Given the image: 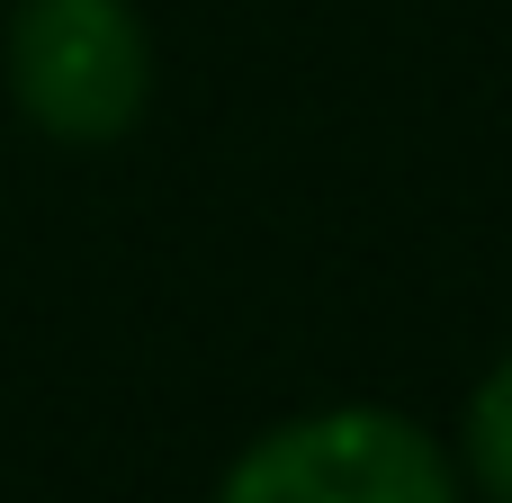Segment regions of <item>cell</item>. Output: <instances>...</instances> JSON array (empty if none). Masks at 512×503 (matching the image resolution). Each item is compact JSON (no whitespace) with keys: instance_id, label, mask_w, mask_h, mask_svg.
Returning <instances> with one entry per match:
<instances>
[{"instance_id":"cell-3","label":"cell","mask_w":512,"mask_h":503,"mask_svg":"<svg viewBox=\"0 0 512 503\" xmlns=\"http://www.w3.org/2000/svg\"><path fill=\"white\" fill-rule=\"evenodd\" d=\"M468 477L486 486V503H512V351L468 396Z\"/></svg>"},{"instance_id":"cell-2","label":"cell","mask_w":512,"mask_h":503,"mask_svg":"<svg viewBox=\"0 0 512 503\" xmlns=\"http://www.w3.org/2000/svg\"><path fill=\"white\" fill-rule=\"evenodd\" d=\"M216 503H459V477L441 441L387 405H333L261 432Z\"/></svg>"},{"instance_id":"cell-1","label":"cell","mask_w":512,"mask_h":503,"mask_svg":"<svg viewBox=\"0 0 512 503\" xmlns=\"http://www.w3.org/2000/svg\"><path fill=\"white\" fill-rule=\"evenodd\" d=\"M9 99L54 144H117L153 99V36L126 0H18Z\"/></svg>"}]
</instances>
